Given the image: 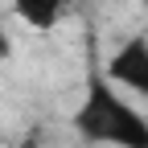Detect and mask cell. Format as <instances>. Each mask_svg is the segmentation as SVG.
Segmentation results:
<instances>
[{"instance_id": "3957f363", "label": "cell", "mask_w": 148, "mask_h": 148, "mask_svg": "<svg viewBox=\"0 0 148 148\" xmlns=\"http://www.w3.org/2000/svg\"><path fill=\"white\" fill-rule=\"evenodd\" d=\"M12 12L37 33H49L62 21V0H12Z\"/></svg>"}, {"instance_id": "277c9868", "label": "cell", "mask_w": 148, "mask_h": 148, "mask_svg": "<svg viewBox=\"0 0 148 148\" xmlns=\"http://www.w3.org/2000/svg\"><path fill=\"white\" fill-rule=\"evenodd\" d=\"M8 49H12V45H8V33H4V25H0V62L8 58Z\"/></svg>"}, {"instance_id": "8992f818", "label": "cell", "mask_w": 148, "mask_h": 148, "mask_svg": "<svg viewBox=\"0 0 148 148\" xmlns=\"http://www.w3.org/2000/svg\"><path fill=\"white\" fill-rule=\"evenodd\" d=\"M62 4H66V0H62Z\"/></svg>"}, {"instance_id": "5b68a950", "label": "cell", "mask_w": 148, "mask_h": 148, "mask_svg": "<svg viewBox=\"0 0 148 148\" xmlns=\"http://www.w3.org/2000/svg\"><path fill=\"white\" fill-rule=\"evenodd\" d=\"M16 148H41V140H25V144H16Z\"/></svg>"}, {"instance_id": "7a4b0ae2", "label": "cell", "mask_w": 148, "mask_h": 148, "mask_svg": "<svg viewBox=\"0 0 148 148\" xmlns=\"http://www.w3.org/2000/svg\"><path fill=\"white\" fill-rule=\"evenodd\" d=\"M103 78L127 99L148 103V37H127L103 66Z\"/></svg>"}, {"instance_id": "6da1fadb", "label": "cell", "mask_w": 148, "mask_h": 148, "mask_svg": "<svg viewBox=\"0 0 148 148\" xmlns=\"http://www.w3.org/2000/svg\"><path fill=\"white\" fill-rule=\"evenodd\" d=\"M74 127L95 140V144H111V148H148V115L140 107H132V99L119 95L103 74L86 82L82 107L74 111Z\"/></svg>"}]
</instances>
